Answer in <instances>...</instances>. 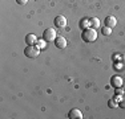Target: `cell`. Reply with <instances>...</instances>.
I'll list each match as a JSON object with an SVG mask.
<instances>
[{
  "instance_id": "1",
  "label": "cell",
  "mask_w": 125,
  "mask_h": 119,
  "mask_svg": "<svg viewBox=\"0 0 125 119\" xmlns=\"http://www.w3.org/2000/svg\"><path fill=\"white\" fill-rule=\"evenodd\" d=\"M81 38H83V41H85V42H93V41L97 38L96 29H93V28L84 29L83 33H81Z\"/></svg>"
},
{
  "instance_id": "2",
  "label": "cell",
  "mask_w": 125,
  "mask_h": 119,
  "mask_svg": "<svg viewBox=\"0 0 125 119\" xmlns=\"http://www.w3.org/2000/svg\"><path fill=\"white\" fill-rule=\"evenodd\" d=\"M24 54H25V57L36 58L40 54V48H37L35 45H27V48L24 49Z\"/></svg>"
},
{
  "instance_id": "3",
  "label": "cell",
  "mask_w": 125,
  "mask_h": 119,
  "mask_svg": "<svg viewBox=\"0 0 125 119\" xmlns=\"http://www.w3.org/2000/svg\"><path fill=\"white\" fill-rule=\"evenodd\" d=\"M56 32H55V29H52V28H48V29H45V31L43 32V38L47 41V42H52V41H55L56 40Z\"/></svg>"
},
{
  "instance_id": "4",
  "label": "cell",
  "mask_w": 125,
  "mask_h": 119,
  "mask_svg": "<svg viewBox=\"0 0 125 119\" xmlns=\"http://www.w3.org/2000/svg\"><path fill=\"white\" fill-rule=\"evenodd\" d=\"M53 23H55V25L57 26V28H64V26L67 25V19H65L62 15H59V16L55 17Z\"/></svg>"
},
{
  "instance_id": "5",
  "label": "cell",
  "mask_w": 125,
  "mask_h": 119,
  "mask_svg": "<svg viewBox=\"0 0 125 119\" xmlns=\"http://www.w3.org/2000/svg\"><path fill=\"white\" fill-rule=\"evenodd\" d=\"M53 42H55L56 48H59V49H64V48H67V40H65L62 36H57Z\"/></svg>"
},
{
  "instance_id": "6",
  "label": "cell",
  "mask_w": 125,
  "mask_h": 119,
  "mask_svg": "<svg viewBox=\"0 0 125 119\" xmlns=\"http://www.w3.org/2000/svg\"><path fill=\"white\" fill-rule=\"evenodd\" d=\"M123 78H121L120 76H113L111 78V85L113 86V87H123Z\"/></svg>"
},
{
  "instance_id": "7",
  "label": "cell",
  "mask_w": 125,
  "mask_h": 119,
  "mask_svg": "<svg viewBox=\"0 0 125 119\" xmlns=\"http://www.w3.org/2000/svg\"><path fill=\"white\" fill-rule=\"evenodd\" d=\"M104 24H105V26H109V28H115L116 24H117V20H116L115 16H106L105 20H104Z\"/></svg>"
},
{
  "instance_id": "8",
  "label": "cell",
  "mask_w": 125,
  "mask_h": 119,
  "mask_svg": "<svg viewBox=\"0 0 125 119\" xmlns=\"http://www.w3.org/2000/svg\"><path fill=\"white\" fill-rule=\"evenodd\" d=\"M68 118H71V119H80V118H83V112L80 111L79 109H72L69 112H68Z\"/></svg>"
},
{
  "instance_id": "9",
  "label": "cell",
  "mask_w": 125,
  "mask_h": 119,
  "mask_svg": "<svg viewBox=\"0 0 125 119\" xmlns=\"http://www.w3.org/2000/svg\"><path fill=\"white\" fill-rule=\"evenodd\" d=\"M25 42H27V45H35V44L37 42V37L35 34L29 33V34L25 36Z\"/></svg>"
},
{
  "instance_id": "10",
  "label": "cell",
  "mask_w": 125,
  "mask_h": 119,
  "mask_svg": "<svg viewBox=\"0 0 125 119\" xmlns=\"http://www.w3.org/2000/svg\"><path fill=\"white\" fill-rule=\"evenodd\" d=\"M89 23H91V28H93V29H96L100 26V20L97 19V17H91V19H89Z\"/></svg>"
},
{
  "instance_id": "11",
  "label": "cell",
  "mask_w": 125,
  "mask_h": 119,
  "mask_svg": "<svg viewBox=\"0 0 125 119\" xmlns=\"http://www.w3.org/2000/svg\"><path fill=\"white\" fill-rule=\"evenodd\" d=\"M80 28H84V29H87V28H91V23H89V19H83L81 21H80Z\"/></svg>"
},
{
  "instance_id": "12",
  "label": "cell",
  "mask_w": 125,
  "mask_h": 119,
  "mask_svg": "<svg viewBox=\"0 0 125 119\" xmlns=\"http://www.w3.org/2000/svg\"><path fill=\"white\" fill-rule=\"evenodd\" d=\"M108 106L111 107V109H115V107H118V102L115 99V98H112V99L108 101Z\"/></svg>"
},
{
  "instance_id": "13",
  "label": "cell",
  "mask_w": 125,
  "mask_h": 119,
  "mask_svg": "<svg viewBox=\"0 0 125 119\" xmlns=\"http://www.w3.org/2000/svg\"><path fill=\"white\" fill-rule=\"evenodd\" d=\"M101 33L105 34V36H109V34L112 33V28H109V26H104L103 31H101Z\"/></svg>"
},
{
  "instance_id": "14",
  "label": "cell",
  "mask_w": 125,
  "mask_h": 119,
  "mask_svg": "<svg viewBox=\"0 0 125 119\" xmlns=\"http://www.w3.org/2000/svg\"><path fill=\"white\" fill-rule=\"evenodd\" d=\"M115 95H117V97H123L124 95V89H121V87H116V93H115Z\"/></svg>"
},
{
  "instance_id": "15",
  "label": "cell",
  "mask_w": 125,
  "mask_h": 119,
  "mask_svg": "<svg viewBox=\"0 0 125 119\" xmlns=\"http://www.w3.org/2000/svg\"><path fill=\"white\" fill-rule=\"evenodd\" d=\"M118 107H123L125 109V97H121L120 101H118Z\"/></svg>"
},
{
  "instance_id": "16",
  "label": "cell",
  "mask_w": 125,
  "mask_h": 119,
  "mask_svg": "<svg viewBox=\"0 0 125 119\" xmlns=\"http://www.w3.org/2000/svg\"><path fill=\"white\" fill-rule=\"evenodd\" d=\"M45 42H47V41L44 40V38H43V40H40V41H37V48H40V49H41V48H44V46H45Z\"/></svg>"
},
{
  "instance_id": "17",
  "label": "cell",
  "mask_w": 125,
  "mask_h": 119,
  "mask_svg": "<svg viewBox=\"0 0 125 119\" xmlns=\"http://www.w3.org/2000/svg\"><path fill=\"white\" fill-rule=\"evenodd\" d=\"M16 1H17V4L24 5V4H27V1H28V0H16Z\"/></svg>"
},
{
  "instance_id": "18",
  "label": "cell",
  "mask_w": 125,
  "mask_h": 119,
  "mask_svg": "<svg viewBox=\"0 0 125 119\" xmlns=\"http://www.w3.org/2000/svg\"><path fill=\"white\" fill-rule=\"evenodd\" d=\"M118 64H121L123 66H125V54L121 56V62H118Z\"/></svg>"
},
{
  "instance_id": "19",
  "label": "cell",
  "mask_w": 125,
  "mask_h": 119,
  "mask_svg": "<svg viewBox=\"0 0 125 119\" xmlns=\"http://www.w3.org/2000/svg\"><path fill=\"white\" fill-rule=\"evenodd\" d=\"M123 89H124V90H125V85H124V83H123Z\"/></svg>"
}]
</instances>
